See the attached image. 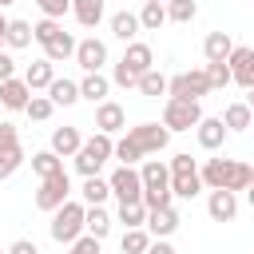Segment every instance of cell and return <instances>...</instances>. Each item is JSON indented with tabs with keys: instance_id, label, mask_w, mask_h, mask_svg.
<instances>
[{
	"instance_id": "cell-1",
	"label": "cell",
	"mask_w": 254,
	"mask_h": 254,
	"mask_svg": "<svg viewBox=\"0 0 254 254\" xmlns=\"http://www.w3.org/2000/svg\"><path fill=\"white\" fill-rule=\"evenodd\" d=\"M198 175H202V187L206 190H234L238 194V190H246L254 183V167L242 163V159H226V155L206 159L198 167Z\"/></svg>"
},
{
	"instance_id": "cell-2",
	"label": "cell",
	"mask_w": 254,
	"mask_h": 254,
	"mask_svg": "<svg viewBox=\"0 0 254 254\" xmlns=\"http://www.w3.org/2000/svg\"><path fill=\"white\" fill-rule=\"evenodd\" d=\"M151 67H155V52H151V44L135 40V44L123 48V60L115 64L111 83H119V87H139V79H143Z\"/></svg>"
},
{
	"instance_id": "cell-3",
	"label": "cell",
	"mask_w": 254,
	"mask_h": 254,
	"mask_svg": "<svg viewBox=\"0 0 254 254\" xmlns=\"http://www.w3.org/2000/svg\"><path fill=\"white\" fill-rule=\"evenodd\" d=\"M48 234H52V242H60V246H71L75 238H83V234H87V202H71V198H67V202L52 214Z\"/></svg>"
},
{
	"instance_id": "cell-4",
	"label": "cell",
	"mask_w": 254,
	"mask_h": 254,
	"mask_svg": "<svg viewBox=\"0 0 254 254\" xmlns=\"http://www.w3.org/2000/svg\"><path fill=\"white\" fill-rule=\"evenodd\" d=\"M107 159H115V139L111 135H103V131H95L91 139H83V147L75 151V171L83 175V179H91V175H99L103 171V163Z\"/></svg>"
},
{
	"instance_id": "cell-5",
	"label": "cell",
	"mask_w": 254,
	"mask_h": 254,
	"mask_svg": "<svg viewBox=\"0 0 254 254\" xmlns=\"http://www.w3.org/2000/svg\"><path fill=\"white\" fill-rule=\"evenodd\" d=\"M139 155H159V151H167V143H171V131L163 127V123H135V127H127V135H123Z\"/></svg>"
},
{
	"instance_id": "cell-6",
	"label": "cell",
	"mask_w": 254,
	"mask_h": 254,
	"mask_svg": "<svg viewBox=\"0 0 254 254\" xmlns=\"http://www.w3.org/2000/svg\"><path fill=\"white\" fill-rule=\"evenodd\" d=\"M202 123V107L194 99H167L163 103V127L167 131H194Z\"/></svg>"
},
{
	"instance_id": "cell-7",
	"label": "cell",
	"mask_w": 254,
	"mask_h": 254,
	"mask_svg": "<svg viewBox=\"0 0 254 254\" xmlns=\"http://www.w3.org/2000/svg\"><path fill=\"white\" fill-rule=\"evenodd\" d=\"M107 183H111V194L119 198V206H131V202H143V175H139V167H115L111 175H107Z\"/></svg>"
},
{
	"instance_id": "cell-8",
	"label": "cell",
	"mask_w": 254,
	"mask_h": 254,
	"mask_svg": "<svg viewBox=\"0 0 254 254\" xmlns=\"http://www.w3.org/2000/svg\"><path fill=\"white\" fill-rule=\"evenodd\" d=\"M202 95H210V79H206L202 67L179 71V75H171V83H167V99H194V103H198Z\"/></svg>"
},
{
	"instance_id": "cell-9",
	"label": "cell",
	"mask_w": 254,
	"mask_h": 254,
	"mask_svg": "<svg viewBox=\"0 0 254 254\" xmlns=\"http://www.w3.org/2000/svg\"><path fill=\"white\" fill-rule=\"evenodd\" d=\"M67 194H71V179H67V171H60V175H52V179H40V187H36V206L48 210V214H56V210L67 202Z\"/></svg>"
},
{
	"instance_id": "cell-10",
	"label": "cell",
	"mask_w": 254,
	"mask_h": 254,
	"mask_svg": "<svg viewBox=\"0 0 254 254\" xmlns=\"http://www.w3.org/2000/svg\"><path fill=\"white\" fill-rule=\"evenodd\" d=\"M194 139H198V147H202V151H222V147H226V139H230V131H226L222 115H202V123L194 127Z\"/></svg>"
},
{
	"instance_id": "cell-11",
	"label": "cell",
	"mask_w": 254,
	"mask_h": 254,
	"mask_svg": "<svg viewBox=\"0 0 254 254\" xmlns=\"http://www.w3.org/2000/svg\"><path fill=\"white\" fill-rule=\"evenodd\" d=\"M230 75H234V83L238 87H254V48L250 44H234V52H230Z\"/></svg>"
},
{
	"instance_id": "cell-12",
	"label": "cell",
	"mask_w": 254,
	"mask_h": 254,
	"mask_svg": "<svg viewBox=\"0 0 254 254\" xmlns=\"http://www.w3.org/2000/svg\"><path fill=\"white\" fill-rule=\"evenodd\" d=\"M75 64L83 67V75H87V71H103V64H107V44H103L99 36L79 40V48H75Z\"/></svg>"
},
{
	"instance_id": "cell-13",
	"label": "cell",
	"mask_w": 254,
	"mask_h": 254,
	"mask_svg": "<svg viewBox=\"0 0 254 254\" xmlns=\"http://www.w3.org/2000/svg\"><path fill=\"white\" fill-rule=\"evenodd\" d=\"M95 131H103V135H119V131H127V111L115 103V99H107V103H99L95 107Z\"/></svg>"
},
{
	"instance_id": "cell-14",
	"label": "cell",
	"mask_w": 254,
	"mask_h": 254,
	"mask_svg": "<svg viewBox=\"0 0 254 254\" xmlns=\"http://www.w3.org/2000/svg\"><path fill=\"white\" fill-rule=\"evenodd\" d=\"M206 214L214 222H234L238 214V194L234 190H206Z\"/></svg>"
},
{
	"instance_id": "cell-15",
	"label": "cell",
	"mask_w": 254,
	"mask_h": 254,
	"mask_svg": "<svg viewBox=\"0 0 254 254\" xmlns=\"http://www.w3.org/2000/svg\"><path fill=\"white\" fill-rule=\"evenodd\" d=\"M32 95H36V91L24 83V75H16V79H4V83H0V107H4V111H24Z\"/></svg>"
},
{
	"instance_id": "cell-16",
	"label": "cell",
	"mask_w": 254,
	"mask_h": 254,
	"mask_svg": "<svg viewBox=\"0 0 254 254\" xmlns=\"http://www.w3.org/2000/svg\"><path fill=\"white\" fill-rule=\"evenodd\" d=\"M179 222H183V218H179L175 206H159V210L147 214V234H151V238H171V234L179 230Z\"/></svg>"
},
{
	"instance_id": "cell-17",
	"label": "cell",
	"mask_w": 254,
	"mask_h": 254,
	"mask_svg": "<svg viewBox=\"0 0 254 254\" xmlns=\"http://www.w3.org/2000/svg\"><path fill=\"white\" fill-rule=\"evenodd\" d=\"M71 16H75V24L79 28H99L103 24V16H107V4L103 0H71Z\"/></svg>"
},
{
	"instance_id": "cell-18",
	"label": "cell",
	"mask_w": 254,
	"mask_h": 254,
	"mask_svg": "<svg viewBox=\"0 0 254 254\" xmlns=\"http://www.w3.org/2000/svg\"><path fill=\"white\" fill-rule=\"evenodd\" d=\"M230 52H234L230 32H206V40H202V56H206V64H226Z\"/></svg>"
},
{
	"instance_id": "cell-19",
	"label": "cell",
	"mask_w": 254,
	"mask_h": 254,
	"mask_svg": "<svg viewBox=\"0 0 254 254\" xmlns=\"http://www.w3.org/2000/svg\"><path fill=\"white\" fill-rule=\"evenodd\" d=\"M52 79H56V64H52V60H44V56H40V60H32V64L24 67V83H28L32 91H48V87H52Z\"/></svg>"
},
{
	"instance_id": "cell-20",
	"label": "cell",
	"mask_w": 254,
	"mask_h": 254,
	"mask_svg": "<svg viewBox=\"0 0 254 254\" xmlns=\"http://www.w3.org/2000/svg\"><path fill=\"white\" fill-rule=\"evenodd\" d=\"M107 91H111V75H103V71H87L83 79H79V95L87 99V103H107Z\"/></svg>"
},
{
	"instance_id": "cell-21",
	"label": "cell",
	"mask_w": 254,
	"mask_h": 254,
	"mask_svg": "<svg viewBox=\"0 0 254 254\" xmlns=\"http://www.w3.org/2000/svg\"><path fill=\"white\" fill-rule=\"evenodd\" d=\"M48 147H52L60 159H75V151L83 147V135H79V127H56Z\"/></svg>"
},
{
	"instance_id": "cell-22",
	"label": "cell",
	"mask_w": 254,
	"mask_h": 254,
	"mask_svg": "<svg viewBox=\"0 0 254 254\" xmlns=\"http://www.w3.org/2000/svg\"><path fill=\"white\" fill-rule=\"evenodd\" d=\"M139 175H143V190H171V167L163 159H147Z\"/></svg>"
},
{
	"instance_id": "cell-23",
	"label": "cell",
	"mask_w": 254,
	"mask_h": 254,
	"mask_svg": "<svg viewBox=\"0 0 254 254\" xmlns=\"http://www.w3.org/2000/svg\"><path fill=\"white\" fill-rule=\"evenodd\" d=\"M139 32H143L139 12H115V16H111V36H115V40L135 44V40H139Z\"/></svg>"
},
{
	"instance_id": "cell-24",
	"label": "cell",
	"mask_w": 254,
	"mask_h": 254,
	"mask_svg": "<svg viewBox=\"0 0 254 254\" xmlns=\"http://www.w3.org/2000/svg\"><path fill=\"white\" fill-rule=\"evenodd\" d=\"M48 99H52L56 107H75L83 95H79V83H75V79H60V75H56L52 87H48Z\"/></svg>"
},
{
	"instance_id": "cell-25",
	"label": "cell",
	"mask_w": 254,
	"mask_h": 254,
	"mask_svg": "<svg viewBox=\"0 0 254 254\" xmlns=\"http://www.w3.org/2000/svg\"><path fill=\"white\" fill-rule=\"evenodd\" d=\"M75 48H79V40L71 36V32H60L48 48H44V60H52V64H64V60H75Z\"/></svg>"
},
{
	"instance_id": "cell-26",
	"label": "cell",
	"mask_w": 254,
	"mask_h": 254,
	"mask_svg": "<svg viewBox=\"0 0 254 254\" xmlns=\"http://www.w3.org/2000/svg\"><path fill=\"white\" fill-rule=\"evenodd\" d=\"M222 123H226V131H250V127H254V111H250L246 103H226Z\"/></svg>"
},
{
	"instance_id": "cell-27",
	"label": "cell",
	"mask_w": 254,
	"mask_h": 254,
	"mask_svg": "<svg viewBox=\"0 0 254 254\" xmlns=\"http://www.w3.org/2000/svg\"><path fill=\"white\" fill-rule=\"evenodd\" d=\"M32 40H36L32 24H28V20H12L8 36H4V48H12V52H24V48H32Z\"/></svg>"
},
{
	"instance_id": "cell-28",
	"label": "cell",
	"mask_w": 254,
	"mask_h": 254,
	"mask_svg": "<svg viewBox=\"0 0 254 254\" xmlns=\"http://www.w3.org/2000/svg\"><path fill=\"white\" fill-rule=\"evenodd\" d=\"M32 171H36V179H52V175H60L64 171V159L48 147V151H36L32 155Z\"/></svg>"
},
{
	"instance_id": "cell-29",
	"label": "cell",
	"mask_w": 254,
	"mask_h": 254,
	"mask_svg": "<svg viewBox=\"0 0 254 254\" xmlns=\"http://www.w3.org/2000/svg\"><path fill=\"white\" fill-rule=\"evenodd\" d=\"M171 194L175 198H198L202 194V175H171Z\"/></svg>"
},
{
	"instance_id": "cell-30",
	"label": "cell",
	"mask_w": 254,
	"mask_h": 254,
	"mask_svg": "<svg viewBox=\"0 0 254 254\" xmlns=\"http://www.w3.org/2000/svg\"><path fill=\"white\" fill-rule=\"evenodd\" d=\"M79 194H83L87 206H103V202L111 198V183L99 179V175H91V179H83V190H79Z\"/></svg>"
},
{
	"instance_id": "cell-31",
	"label": "cell",
	"mask_w": 254,
	"mask_h": 254,
	"mask_svg": "<svg viewBox=\"0 0 254 254\" xmlns=\"http://www.w3.org/2000/svg\"><path fill=\"white\" fill-rule=\"evenodd\" d=\"M151 234H147V226H139V230H123V238H119V250L123 254H147L151 250Z\"/></svg>"
},
{
	"instance_id": "cell-32",
	"label": "cell",
	"mask_w": 254,
	"mask_h": 254,
	"mask_svg": "<svg viewBox=\"0 0 254 254\" xmlns=\"http://www.w3.org/2000/svg\"><path fill=\"white\" fill-rule=\"evenodd\" d=\"M111 222H115V218H111L103 206H87V234H91V238L103 242V238L111 234Z\"/></svg>"
},
{
	"instance_id": "cell-33",
	"label": "cell",
	"mask_w": 254,
	"mask_h": 254,
	"mask_svg": "<svg viewBox=\"0 0 254 254\" xmlns=\"http://www.w3.org/2000/svg\"><path fill=\"white\" fill-rule=\"evenodd\" d=\"M167 83H171V79H167L159 67H151V71L139 79V95H147V99H159V95H167Z\"/></svg>"
},
{
	"instance_id": "cell-34",
	"label": "cell",
	"mask_w": 254,
	"mask_h": 254,
	"mask_svg": "<svg viewBox=\"0 0 254 254\" xmlns=\"http://www.w3.org/2000/svg\"><path fill=\"white\" fill-rule=\"evenodd\" d=\"M147 206L143 202H131V206H119V214H115V222H123V230H139V226H147Z\"/></svg>"
},
{
	"instance_id": "cell-35",
	"label": "cell",
	"mask_w": 254,
	"mask_h": 254,
	"mask_svg": "<svg viewBox=\"0 0 254 254\" xmlns=\"http://www.w3.org/2000/svg\"><path fill=\"white\" fill-rule=\"evenodd\" d=\"M139 24H143V32H159L167 24V4H143L139 8Z\"/></svg>"
},
{
	"instance_id": "cell-36",
	"label": "cell",
	"mask_w": 254,
	"mask_h": 254,
	"mask_svg": "<svg viewBox=\"0 0 254 254\" xmlns=\"http://www.w3.org/2000/svg\"><path fill=\"white\" fill-rule=\"evenodd\" d=\"M198 16V4L194 0H167V20L171 24H190Z\"/></svg>"
},
{
	"instance_id": "cell-37",
	"label": "cell",
	"mask_w": 254,
	"mask_h": 254,
	"mask_svg": "<svg viewBox=\"0 0 254 254\" xmlns=\"http://www.w3.org/2000/svg\"><path fill=\"white\" fill-rule=\"evenodd\" d=\"M52 111H56V103H52L48 95H32V99H28V107H24V115H28L32 123H44V119H52Z\"/></svg>"
},
{
	"instance_id": "cell-38",
	"label": "cell",
	"mask_w": 254,
	"mask_h": 254,
	"mask_svg": "<svg viewBox=\"0 0 254 254\" xmlns=\"http://www.w3.org/2000/svg\"><path fill=\"white\" fill-rule=\"evenodd\" d=\"M20 167H24V147H8V151H0V183L12 179Z\"/></svg>"
},
{
	"instance_id": "cell-39",
	"label": "cell",
	"mask_w": 254,
	"mask_h": 254,
	"mask_svg": "<svg viewBox=\"0 0 254 254\" xmlns=\"http://www.w3.org/2000/svg\"><path fill=\"white\" fill-rule=\"evenodd\" d=\"M32 32H36V44H40V48H48V44H52V40H56V36L64 32V24H60V20H48V16H44L40 24H32Z\"/></svg>"
},
{
	"instance_id": "cell-40",
	"label": "cell",
	"mask_w": 254,
	"mask_h": 254,
	"mask_svg": "<svg viewBox=\"0 0 254 254\" xmlns=\"http://www.w3.org/2000/svg\"><path fill=\"white\" fill-rule=\"evenodd\" d=\"M202 71H206V79H210V91H218V87L234 83V75H230V64H206Z\"/></svg>"
},
{
	"instance_id": "cell-41",
	"label": "cell",
	"mask_w": 254,
	"mask_h": 254,
	"mask_svg": "<svg viewBox=\"0 0 254 254\" xmlns=\"http://www.w3.org/2000/svg\"><path fill=\"white\" fill-rule=\"evenodd\" d=\"M36 8L48 16V20H64L71 12V0H36Z\"/></svg>"
},
{
	"instance_id": "cell-42",
	"label": "cell",
	"mask_w": 254,
	"mask_h": 254,
	"mask_svg": "<svg viewBox=\"0 0 254 254\" xmlns=\"http://www.w3.org/2000/svg\"><path fill=\"white\" fill-rule=\"evenodd\" d=\"M167 167H171V175H194V171H198V159H190L187 151H179Z\"/></svg>"
},
{
	"instance_id": "cell-43",
	"label": "cell",
	"mask_w": 254,
	"mask_h": 254,
	"mask_svg": "<svg viewBox=\"0 0 254 254\" xmlns=\"http://www.w3.org/2000/svg\"><path fill=\"white\" fill-rule=\"evenodd\" d=\"M67 254H99V238L83 234V238H75V242L67 246Z\"/></svg>"
},
{
	"instance_id": "cell-44",
	"label": "cell",
	"mask_w": 254,
	"mask_h": 254,
	"mask_svg": "<svg viewBox=\"0 0 254 254\" xmlns=\"http://www.w3.org/2000/svg\"><path fill=\"white\" fill-rule=\"evenodd\" d=\"M8 147H20V131H16V123H0V151H8Z\"/></svg>"
},
{
	"instance_id": "cell-45",
	"label": "cell",
	"mask_w": 254,
	"mask_h": 254,
	"mask_svg": "<svg viewBox=\"0 0 254 254\" xmlns=\"http://www.w3.org/2000/svg\"><path fill=\"white\" fill-rule=\"evenodd\" d=\"M4 79H16V60L8 56V52H0V83Z\"/></svg>"
},
{
	"instance_id": "cell-46",
	"label": "cell",
	"mask_w": 254,
	"mask_h": 254,
	"mask_svg": "<svg viewBox=\"0 0 254 254\" xmlns=\"http://www.w3.org/2000/svg\"><path fill=\"white\" fill-rule=\"evenodd\" d=\"M8 254H40V246H36V242H28V238H16V242L8 246Z\"/></svg>"
},
{
	"instance_id": "cell-47",
	"label": "cell",
	"mask_w": 254,
	"mask_h": 254,
	"mask_svg": "<svg viewBox=\"0 0 254 254\" xmlns=\"http://www.w3.org/2000/svg\"><path fill=\"white\" fill-rule=\"evenodd\" d=\"M147 254H179V250H175V246H171V238H155V242H151V250H147Z\"/></svg>"
},
{
	"instance_id": "cell-48",
	"label": "cell",
	"mask_w": 254,
	"mask_h": 254,
	"mask_svg": "<svg viewBox=\"0 0 254 254\" xmlns=\"http://www.w3.org/2000/svg\"><path fill=\"white\" fill-rule=\"evenodd\" d=\"M8 28H12V20H8L4 12H0V44H4V36H8Z\"/></svg>"
},
{
	"instance_id": "cell-49",
	"label": "cell",
	"mask_w": 254,
	"mask_h": 254,
	"mask_svg": "<svg viewBox=\"0 0 254 254\" xmlns=\"http://www.w3.org/2000/svg\"><path fill=\"white\" fill-rule=\"evenodd\" d=\"M246 202H250V206H254V183H250V187H246Z\"/></svg>"
},
{
	"instance_id": "cell-50",
	"label": "cell",
	"mask_w": 254,
	"mask_h": 254,
	"mask_svg": "<svg viewBox=\"0 0 254 254\" xmlns=\"http://www.w3.org/2000/svg\"><path fill=\"white\" fill-rule=\"evenodd\" d=\"M246 107H250V111H254V87H250V95H246Z\"/></svg>"
},
{
	"instance_id": "cell-51",
	"label": "cell",
	"mask_w": 254,
	"mask_h": 254,
	"mask_svg": "<svg viewBox=\"0 0 254 254\" xmlns=\"http://www.w3.org/2000/svg\"><path fill=\"white\" fill-rule=\"evenodd\" d=\"M143 4H167V0H143Z\"/></svg>"
},
{
	"instance_id": "cell-52",
	"label": "cell",
	"mask_w": 254,
	"mask_h": 254,
	"mask_svg": "<svg viewBox=\"0 0 254 254\" xmlns=\"http://www.w3.org/2000/svg\"><path fill=\"white\" fill-rule=\"evenodd\" d=\"M8 4H16V0H4V8H8Z\"/></svg>"
},
{
	"instance_id": "cell-53",
	"label": "cell",
	"mask_w": 254,
	"mask_h": 254,
	"mask_svg": "<svg viewBox=\"0 0 254 254\" xmlns=\"http://www.w3.org/2000/svg\"><path fill=\"white\" fill-rule=\"evenodd\" d=\"M0 52H4V44H0Z\"/></svg>"
},
{
	"instance_id": "cell-54",
	"label": "cell",
	"mask_w": 254,
	"mask_h": 254,
	"mask_svg": "<svg viewBox=\"0 0 254 254\" xmlns=\"http://www.w3.org/2000/svg\"><path fill=\"white\" fill-rule=\"evenodd\" d=\"M0 8H4V0H0Z\"/></svg>"
},
{
	"instance_id": "cell-55",
	"label": "cell",
	"mask_w": 254,
	"mask_h": 254,
	"mask_svg": "<svg viewBox=\"0 0 254 254\" xmlns=\"http://www.w3.org/2000/svg\"><path fill=\"white\" fill-rule=\"evenodd\" d=\"M0 254H8V250H0Z\"/></svg>"
},
{
	"instance_id": "cell-56",
	"label": "cell",
	"mask_w": 254,
	"mask_h": 254,
	"mask_svg": "<svg viewBox=\"0 0 254 254\" xmlns=\"http://www.w3.org/2000/svg\"><path fill=\"white\" fill-rule=\"evenodd\" d=\"M250 167H254V163H250Z\"/></svg>"
}]
</instances>
